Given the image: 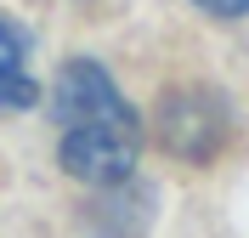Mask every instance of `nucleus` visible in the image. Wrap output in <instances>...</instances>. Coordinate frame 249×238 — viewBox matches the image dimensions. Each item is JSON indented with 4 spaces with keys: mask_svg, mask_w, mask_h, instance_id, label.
<instances>
[{
    "mask_svg": "<svg viewBox=\"0 0 249 238\" xmlns=\"http://www.w3.org/2000/svg\"><path fill=\"white\" fill-rule=\"evenodd\" d=\"M57 113V159L74 182L113 187L142 159V119L96 57H68L51 85Z\"/></svg>",
    "mask_w": 249,
    "mask_h": 238,
    "instance_id": "f257e3e1",
    "label": "nucleus"
},
{
    "mask_svg": "<svg viewBox=\"0 0 249 238\" xmlns=\"http://www.w3.org/2000/svg\"><path fill=\"white\" fill-rule=\"evenodd\" d=\"M29 29L17 17H0V113H17L34 102V74H29Z\"/></svg>",
    "mask_w": 249,
    "mask_h": 238,
    "instance_id": "7ed1b4c3",
    "label": "nucleus"
},
{
    "mask_svg": "<svg viewBox=\"0 0 249 238\" xmlns=\"http://www.w3.org/2000/svg\"><path fill=\"white\" fill-rule=\"evenodd\" d=\"M193 6H204L210 17H244L249 12V0H193Z\"/></svg>",
    "mask_w": 249,
    "mask_h": 238,
    "instance_id": "20e7f679",
    "label": "nucleus"
},
{
    "mask_svg": "<svg viewBox=\"0 0 249 238\" xmlns=\"http://www.w3.org/2000/svg\"><path fill=\"white\" fill-rule=\"evenodd\" d=\"M159 142L187 165H204L232 142V113L210 85H181L159 102Z\"/></svg>",
    "mask_w": 249,
    "mask_h": 238,
    "instance_id": "f03ea898",
    "label": "nucleus"
}]
</instances>
